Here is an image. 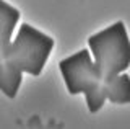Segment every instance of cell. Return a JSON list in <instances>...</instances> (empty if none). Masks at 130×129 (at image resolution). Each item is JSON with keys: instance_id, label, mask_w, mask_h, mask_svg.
Wrapping results in <instances>:
<instances>
[{"instance_id": "1", "label": "cell", "mask_w": 130, "mask_h": 129, "mask_svg": "<svg viewBox=\"0 0 130 129\" xmlns=\"http://www.w3.org/2000/svg\"><path fill=\"white\" fill-rule=\"evenodd\" d=\"M55 41L29 23H21L16 36L7 46L0 62V92L13 100L23 82V74H42Z\"/></svg>"}, {"instance_id": "2", "label": "cell", "mask_w": 130, "mask_h": 129, "mask_svg": "<svg viewBox=\"0 0 130 129\" xmlns=\"http://www.w3.org/2000/svg\"><path fill=\"white\" fill-rule=\"evenodd\" d=\"M68 93H83L89 113H98L107 101V82L98 70L89 49H80L59 62Z\"/></svg>"}, {"instance_id": "3", "label": "cell", "mask_w": 130, "mask_h": 129, "mask_svg": "<svg viewBox=\"0 0 130 129\" xmlns=\"http://www.w3.org/2000/svg\"><path fill=\"white\" fill-rule=\"evenodd\" d=\"M88 47L106 82L130 67V38L125 23L120 20L91 34Z\"/></svg>"}, {"instance_id": "4", "label": "cell", "mask_w": 130, "mask_h": 129, "mask_svg": "<svg viewBox=\"0 0 130 129\" xmlns=\"http://www.w3.org/2000/svg\"><path fill=\"white\" fill-rule=\"evenodd\" d=\"M20 10L11 3L0 0V57L13 39V31L20 21Z\"/></svg>"}, {"instance_id": "5", "label": "cell", "mask_w": 130, "mask_h": 129, "mask_svg": "<svg viewBox=\"0 0 130 129\" xmlns=\"http://www.w3.org/2000/svg\"><path fill=\"white\" fill-rule=\"evenodd\" d=\"M107 100L114 105L130 103V75L122 72L107 80Z\"/></svg>"}, {"instance_id": "6", "label": "cell", "mask_w": 130, "mask_h": 129, "mask_svg": "<svg viewBox=\"0 0 130 129\" xmlns=\"http://www.w3.org/2000/svg\"><path fill=\"white\" fill-rule=\"evenodd\" d=\"M0 62H2V57H0Z\"/></svg>"}]
</instances>
